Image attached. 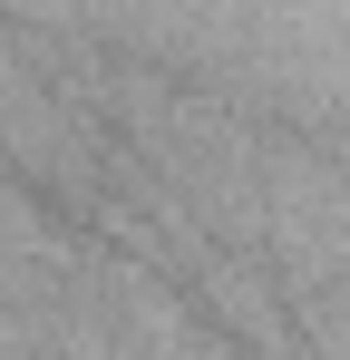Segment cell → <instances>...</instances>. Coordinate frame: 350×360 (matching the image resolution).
<instances>
[{
	"label": "cell",
	"instance_id": "cell-1",
	"mask_svg": "<svg viewBox=\"0 0 350 360\" xmlns=\"http://www.w3.org/2000/svg\"><path fill=\"white\" fill-rule=\"evenodd\" d=\"M253 263L273 273L283 302H302L331 273H350V176L302 127L263 136V234H253Z\"/></svg>",
	"mask_w": 350,
	"mask_h": 360
}]
</instances>
